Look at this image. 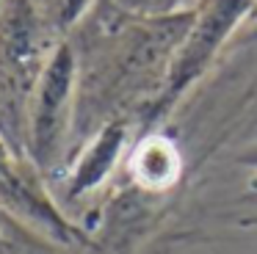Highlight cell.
Instances as JSON below:
<instances>
[{"label":"cell","mask_w":257,"mask_h":254,"mask_svg":"<svg viewBox=\"0 0 257 254\" xmlns=\"http://www.w3.org/2000/svg\"><path fill=\"white\" fill-rule=\"evenodd\" d=\"M0 243H3V237H0Z\"/></svg>","instance_id":"obj_9"},{"label":"cell","mask_w":257,"mask_h":254,"mask_svg":"<svg viewBox=\"0 0 257 254\" xmlns=\"http://www.w3.org/2000/svg\"><path fill=\"white\" fill-rule=\"evenodd\" d=\"M158 3H161V0H124V6H130V9H141V11L155 9Z\"/></svg>","instance_id":"obj_7"},{"label":"cell","mask_w":257,"mask_h":254,"mask_svg":"<svg viewBox=\"0 0 257 254\" xmlns=\"http://www.w3.org/2000/svg\"><path fill=\"white\" fill-rule=\"evenodd\" d=\"M127 169L136 185L158 193L177 182L180 171H183V158H180V149L174 147L172 138L152 133L133 147Z\"/></svg>","instance_id":"obj_5"},{"label":"cell","mask_w":257,"mask_h":254,"mask_svg":"<svg viewBox=\"0 0 257 254\" xmlns=\"http://www.w3.org/2000/svg\"><path fill=\"white\" fill-rule=\"evenodd\" d=\"M251 169H254V177H251V202H257V158L249 160Z\"/></svg>","instance_id":"obj_8"},{"label":"cell","mask_w":257,"mask_h":254,"mask_svg":"<svg viewBox=\"0 0 257 254\" xmlns=\"http://www.w3.org/2000/svg\"><path fill=\"white\" fill-rule=\"evenodd\" d=\"M127 121L124 119H113L97 133L89 141V147L83 149V155L78 158L72 174L67 182V193L69 196H83V193L94 191L102 180L113 171V166L119 163L124 147H127Z\"/></svg>","instance_id":"obj_4"},{"label":"cell","mask_w":257,"mask_h":254,"mask_svg":"<svg viewBox=\"0 0 257 254\" xmlns=\"http://www.w3.org/2000/svg\"><path fill=\"white\" fill-rule=\"evenodd\" d=\"M0 210L20 218L23 224L39 229L42 235L61 243L78 240L80 232L69 224V218L58 210V204L47 196L34 169L23 163L6 141L0 138Z\"/></svg>","instance_id":"obj_3"},{"label":"cell","mask_w":257,"mask_h":254,"mask_svg":"<svg viewBox=\"0 0 257 254\" xmlns=\"http://www.w3.org/2000/svg\"><path fill=\"white\" fill-rule=\"evenodd\" d=\"M86 3L89 0H58V22L61 25H72Z\"/></svg>","instance_id":"obj_6"},{"label":"cell","mask_w":257,"mask_h":254,"mask_svg":"<svg viewBox=\"0 0 257 254\" xmlns=\"http://www.w3.org/2000/svg\"><path fill=\"white\" fill-rule=\"evenodd\" d=\"M78 58L69 44H58L39 75L31 110V155L39 169H53L64 149L69 119H72Z\"/></svg>","instance_id":"obj_2"},{"label":"cell","mask_w":257,"mask_h":254,"mask_svg":"<svg viewBox=\"0 0 257 254\" xmlns=\"http://www.w3.org/2000/svg\"><path fill=\"white\" fill-rule=\"evenodd\" d=\"M251 6L254 0H205L199 9L191 11L188 28L169 58L166 80L155 102V113H163L169 105L177 102L188 91V86H194L205 75L218 50L232 36V31L249 14Z\"/></svg>","instance_id":"obj_1"}]
</instances>
